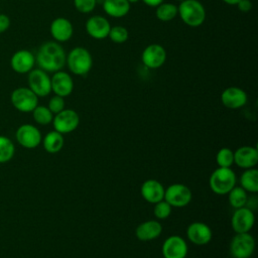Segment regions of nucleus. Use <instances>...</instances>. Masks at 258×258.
<instances>
[{
  "instance_id": "nucleus-16",
  "label": "nucleus",
  "mask_w": 258,
  "mask_h": 258,
  "mask_svg": "<svg viewBox=\"0 0 258 258\" xmlns=\"http://www.w3.org/2000/svg\"><path fill=\"white\" fill-rule=\"evenodd\" d=\"M246 92L239 87L226 88L221 94V102L228 109H240L247 103Z\"/></svg>"
},
{
  "instance_id": "nucleus-11",
  "label": "nucleus",
  "mask_w": 258,
  "mask_h": 258,
  "mask_svg": "<svg viewBox=\"0 0 258 258\" xmlns=\"http://www.w3.org/2000/svg\"><path fill=\"white\" fill-rule=\"evenodd\" d=\"M255 223V216L249 207L235 209L231 218V226L235 233H249Z\"/></svg>"
},
{
  "instance_id": "nucleus-29",
  "label": "nucleus",
  "mask_w": 258,
  "mask_h": 258,
  "mask_svg": "<svg viewBox=\"0 0 258 258\" xmlns=\"http://www.w3.org/2000/svg\"><path fill=\"white\" fill-rule=\"evenodd\" d=\"M34 121L39 125H48L52 122L53 114L45 106H36L32 111Z\"/></svg>"
},
{
  "instance_id": "nucleus-1",
  "label": "nucleus",
  "mask_w": 258,
  "mask_h": 258,
  "mask_svg": "<svg viewBox=\"0 0 258 258\" xmlns=\"http://www.w3.org/2000/svg\"><path fill=\"white\" fill-rule=\"evenodd\" d=\"M67 53L64 48L56 41H46L42 43L35 55V62L38 68L46 73L61 71L66 64Z\"/></svg>"
},
{
  "instance_id": "nucleus-17",
  "label": "nucleus",
  "mask_w": 258,
  "mask_h": 258,
  "mask_svg": "<svg viewBox=\"0 0 258 258\" xmlns=\"http://www.w3.org/2000/svg\"><path fill=\"white\" fill-rule=\"evenodd\" d=\"M49 31L56 42H67L74 34L73 23L66 17L54 18L49 26Z\"/></svg>"
},
{
  "instance_id": "nucleus-27",
  "label": "nucleus",
  "mask_w": 258,
  "mask_h": 258,
  "mask_svg": "<svg viewBox=\"0 0 258 258\" xmlns=\"http://www.w3.org/2000/svg\"><path fill=\"white\" fill-rule=\"evenodd\" d=\"M228 200L229 204L234 209H239L242 207H245L248 202L247 191L242 188L241 186H234L229 192H228Z\"/></svg>"
},
{
  "instance_id": "nucleus-10",
  "label": "nucleus",
  "mask_w": 258,
  "mask_h": 258,
  "mask_svg": "<svg viewBox=\"0 0 258 258\" xmlns=\"http://www.w3.org/2000/svg\"><path fill=\"white\" fill-rule=\"evenodd\" d=\"M166 60V50L158 43H151L147 45L141 53L142 63L150 69L156 70L161 68Z\"/></svg>"
},
{
  "instance_id": "nucleus-4",
  "label": "nucleus",
  "mask_w": 258,
  "mask_h": 258,
  "mask_svg": "<svg viewBox=\"0 0 258 258\" xmlns=\"http://www.w3.org/2000/svg\"><path fill=\"white\" fill-rule=\"evenodd\" d=\"M236 174L231 167H218L216 168L209 179L211 189L219 195H227L236 185Z\"/></svg>"
},
{
  "instance_id": "nucleus-13",
  "label": "nucleus",
  "mask_w": 258,
  "mask_h": 258,
  "mask_svg": "<svg viewBox=\"0 0 258 258\" xmlns=\"http://www.w3.org/2000/svg\"><path fill=\"white\" fill-rule=\"evenodd\" d=\"M86 32L94 39H104L108 37L111 24L109 20L102 15H94L87 19L85 24Z\"/></svg>"
},
{
  "instance_id": "nucleus-28",
  "label": "nucleus",
  "mask_w": 258,
  "mask_h": 258,
  "mask_svg": "<svg viewBox=\"0 0 258 258\" xmlns=\"http://www.w3.org/2000/svg\"><path fill=\"white\" fill-rule=\"evenodd\" d=\"M14 144L6 136L0 135V163H4L12 159L14 155Z\"/></svg>"
},
{
  "instance_id": "nucleus-33",
  "label": "nucleus",
  "mask_w": 258,
  "mask_h": 258,
  "mask_svg": "<svg viewBox=\"0 0 258 258\" xmlns=\"http://www.w3.org/2000/svg\"><path fill=\"white\" fill-rule=\"evenodd\" d=\"M75 8L84 14L91 13L97 6V0H73Z\"/></svg>"
},
{
  "instance_id": "nucleus-22",
  "label": "nucleus",
  "mask_w": 258,
  "mask_h": 258,
  "mask_svg": "<svg viewBox=\"0 0 258 258\" xmlns=\"http://www.w3.org/2000/svg\"><path fill=\"white\" fill-rule=\"evenodd\" d=\"M162 232V226L159 222L149 220L141 223L135 230V236L140 241H152L157 239Z\"/></svg>"
},
{
  "instance_id": "nucleus-6",
  "label": "nucleus",
  "mask_w": 258,
  "mask_h": 258,
  "mask_svg": "<svg viewBox=\"0 0 258 258\" xmlns=\"http://www.w3.org/2000/svg\"><path fill=\"white\" fill-rule=\"evenodd\" d=\"M11 103L20 112H32L38 105V97L27 87H20L11 93Z\"/></svg>"
},
{
  "instance_id": "nucleus-30",
  "label": "nucleus",
  "mask_w": 258,
  "mask_h": 258,
  "mask_svg": "<svg viewBox=\"0 0 258 258\" xmlns=\"http://www.w3.org/2000/svg\"><path fill=\"white\" fill-rule=\"evenodd\" d=\"M108 37L111 39V41H113L114 43H124L128 40L129 38V31L125 26L122 25H115V26H111L110 32Z\"/></svg>"
},
{
  "instance_id": "nucleus-19",
  "label": "nucleus",
  "mask_w": 258,
  "mask_h": 258,
  "mask_svg": "<svg viewBox=\"0 0 258 258\" xmlns=\"http://www.w3.org/2000/svg\"><path fill=\"white\" fill-rule=\"evenodd\" d=\"M187 239L195 245L203 246L208 244L213 237L212 229L203 222H194L186 229Z\"/></svg>"
},
{
  "instance_id": "nucleus-5",
  "label": "nucleus",
  "mask_w": 258,
  "mask_h": 258,
  "mask_svg": "<svg viewBox=\"0 0 258 258\" xmlns=\"http://www.w3.org/2000/svg\"><path fill=\"white\" fill-rule=\"evenodd\" d=\"M229 250L233 258H250L255 250V240L249 233H236Z\"/></svg>"
},
{
  "instance_id": "nucleus-35",
  "label": "nucleus",
  "mask_w": 258,
  "mask_h": 258,
  "mask_svg": "<svg viewBox=\"0 0 258 258\" xmlns=\"http://www.w3.org/2000/svg\"><path fill=\"white\" fill-rule=\"evenodd\" d=\"M10 26V18L3 13H0V33L5 32Z\"/></svg>"
},
{
  "instance_id": "nucleus-8",
  "label": "nucleus",
  "mask_w": 258,
  "mask_h": 258,
  "mask_svg": "<svg viewBox=\"0 0 258 258\" xmlns=\"http://www.w3.org/2000/svg\"><path fill=\"white\" fill-rule=\"evenodd\" d=\"M192 198L191 190L188 186L182 183L170 184L164 190V201L173 208L186 207Z\"/></svg>"
},
{
  "instance_id": "nucleus-18",
  "label": "nucleus",
  "mask_w": 258,
  "mask_h": 258,
  "mask_svg": "<svg viewBox=\"0 0 258 258\" xmlns=\"http://www.w3.org/2000/svg\"><path fill=\"white\" fill-rule=\"evenodd\" d=\"M51 81V92L54 95L62 98L70 96L74 91V81L72 76L63 71H57L53 73L50 78Z\"/></svg>"
},
{
  "instance_id": "nucleus-40",
  "label": "nucleus",
  "mask_w": 258,
  "mask_h": 258,
  "mask_svg": "<svg viewBox=\"0 0 258 258\" xmlns=\"http://www.w3.org/2000/svg\"><path fill=\"white\" fill-rule=\"evenodd\" d=\"M177 1H179V2H181V1H184V0H177Z\"/></svg>"
},
{
  "instance_id": "nucleus-36",
  "label": "nucleus",
  "mask_w": 258,
  "mask_h": 258,
  "mask_svg": "<svg viewBox=\"0 0 258 258\" xmlns=\"http://www.w3.org/2000/svg\"><path fill=\"white\" fill-rule=\"evenodd\" d=\"M237 7L242 12H249L252 9V2L250 0H240L237 3Z\"/></svg>"
},
{
  "instance_id": "nucleus-31",
  "label": "nucleus",
  "mask_w": 258,
  "mask_h": 258,
  "mask_svg": "<svg viewBox=\"0 0 258 258\" xmlns=\"http://www.w3.org/2000/svg\"><path fill=\"white\" fill-rule=\"evenodd\" d=\"M216 161L220 167H231L234 163V152L228 147H223L218 151Z\"/></svg>"
},
{
  "instance_id": "nucleus-12",
  "label": "nucleus",
  "mask_w": 258,
  "mask_h": 258,
  "mask_svg": "<svg viewBox=\"0 0 258 258\" xmlns=\"http://www.w3.org/2000/svg\"><path fill=\"white\" fill-rule=\"evenodd\" d=\"M187 250L185 240L178 235H171L167 237L161 248L163 258H185Z\"/></svg>"
},
{
  "instance_id": "nucleus-20",
  "label": "nucleus",
  "mask_w": 258,
  "mask_h": 258,
  "mask_svg": "<svg viewBox=\"0 0 258 258\" xmlns=\"http://www.w3.org/2000/svg\"><path fill=\"white\" fill-rule=\"evenodd\" d=\"M234 163L240 168H253L258 163V150L254 146H241L234 152Z\"/></svg>"
},
{
  "instance_id": "nucleus-38",
  "label": "nucleus",
  "mask_w": 258,
  "mask_h": 258,
  "mask_svg": "<svg viewBox=\"0 0 258 258\" xmlns=\"http://www.w3.org/2000/svg\"><path fill=\"white\" fill-rule=\"evenodd\" d=\"M224 3L228 4V5H237V3L240 1V0H222Z\"/></svg>"
},
{
  "instance_id": "nucleus-3",
  "label": "nucleus",
  "mask_w": 258,
  "mask_h": 258,
  "mask_svg": "<svg viewBox=\"0 0 258 258\" xmlns=\"http://www.w3.org/2000/svg\"><path fill=\"white\" fill-rule=\"evenodd\" d=\"M178 16L181 21L189 27H199L206 20L205 6L199 0H184L177 6Z\"/></svg>"
},
{
  "instance_id": "nucleus-7",
  "label": "nucleus",
  "mask_w": 258,
  "mask_h": 258,
  "mask_svg": "<svg viewBox=\"0 0 258 258\" xmlns=\"http://www.w3.org/2000/svg\"><path fill=\"white\" fill-rule=\"evenodd\" d=\"M28 88L37 97H46L51 92V81L48 73L41 69H33L28 73Z\"/></svg>"
},
{
  "instance_id": "nucleus-34",
  "label": "nucleus",
  "mask_w": 258,
  "mask_h": 258,
  "mask_svg": "<svg viewBox=\"0 0 258 258\" xmlns=\"http://www.w3.org/2000/svg\"><path fill=\"white\" fill-rule=\"evenodd\" d=\"M64 106H66L64 98H62L60 96H57V95H54L53 97H51L49 99L47 108L50 110V112L52 114L55 115V114L59 113L60 111H62L64 109Z\"/></svg>"
},
{
  "instance_id": "nucleus-26",
  "label": "nucleus",
  "mask_w": 258,
  "mask_h": 258,
  "mask_svg": "<svg viewBox=\"0 0 258 258\" xmlns=\"http://www.w3.org/2000/svg\"><path fill=\"white\" fill-rule=\"evenodd\" d=\"M155 8H156L155 15L157 19L163 22H168L173 20L178 14L177 5L170 2H162Z\"/></svg>"
},
{
  "instance_id": "nucleus-14",
  "label": "nucleus",
  "mask_w": 258,
  "mask_h": 258,
  "mask_svg": "<svg viewBox=\"0 0 258 258\" xmlns=\"http://www.w3.org/2000/svg\"><path fill=\"white\" fill-rule=\"evenodd\" d=\"M17 142L28 149L37 147L41 142V133L35 126L31 124H23L16 131Z\"/></svg>"
},
{
  "instance_id": "nucleus-24",
  "label": "nucleus",
  "mask_w": 258,
  "mask_h": 258,
  "mask_svg": "<svg viewBox=\"0 0 258 258\" xmlns=\"http://www.w3.org/2000/svg\"><path fill=\"white\" fill-rule=\"evenodd\" d=\"M42 144H43V148L46 152L48 153H57L59 152L64 144V140H63V136L61 133L53 130L48 132L43 140H42Z\"/></svg>"
},
{
  "instance_id": "nucleus-23",
  "label": "nucleus",
  "mask_w": 258,
  "mask_h": 258,
  "mask_svg": "<svg viewBox=\"0 0 258 258\" xmlns=\"http://www.w3.org/2000/svg\"><path fill=\"white\" fill-rule=\"evenodd\" d=\"M102 6L107 15L113 18H122L129 13L131 4L127 0H103Z\"/></svg>"
},
{
  "instance_id": "nucleus-32",
  "label": "nucleus",
  "mask_w": 258,
  "mask_h": 258,
  "mask_svg": "<svg viewBox=\"0 0 258 258\" xmlns=\"http://www.w3.org/2000/svg\"><path fill=\"white\" fill-rule=\"evenodd\" d=\"M171 206L164 200L154 204L153 208V214L154 216L159 220H164L168 218L171 214Z\"/></svg>"
},
{
  "instance_id": "nucleus-37",
  "label": "nucleus",
  "mask_w": 258,
  "mask_h": 258,
  "mask_svg": "<svg viewBox=\"0 0 258 258\" xmlns=\"http://www.w3.org/2000/svg\"><path fill=\"white\" fill-rule=\"evenodd\" d=\"M145 5L149 7H157L159 4H161L164 0H141Z\"/></svg>"
},
{
  "instance_id": "nucleus-2",
  "label": "nucleus",
  "mask_w": 258,
  "mask_h": 258,
  "mask_svg": "<svg viewBox=\"0 0 258 258\" xmlns=\"http://www.w3.org/2000/svg\"><path fill=\"white\" fill-rule=\"evenodd\" d=\"M66 64L70 72L76 76H86L93 67V56L84 46H76L67 54Z\"/></svg>"
},
{
  "instance_id": "nucleus-21",
  "label": "nucleus",
  "mask_w": 258,
  "mask_h": 258,
  "mask_svg": "<svg viewBox=\"0 0 258 258\" xmlns=\"http://www.w3.org/2000/svg\"><path fill=\"white\" fill-rule=\"evenodd\" d=\"M165 188L156 179H146L143 181L140 187V192L142 198L149 204H156L164 199Z\"/></svg>"
},
{
  "instance_id": "nucleus-9",
  "label": "nucleus",
  "mask_w": 258,
  "mask_h": 258,
  "mask_svg": "<svg viewBox=\"0 0 258 258\" xmlns=\"http://www.w3.org/2000/svg\"><path fill=\"white\" fill-rule=\"evenodd\" d=\"M80 124V116L73 109H63L55 114L52 119V125L55 131L63 134L75 131Z\"/></svg>"
},
{
  "instance_id": "nucleus-39",
  "label": "nucleus",
  "mask_w": 258,
  "mask_h": 258,
  "mask_svg": "<svg viewBox=\"0 0 258 258\" xmlns=\"http://www.w3.org/2000/svg\"><path fill=\"white\" fill-rule=\"evenodd\" d=\"M130 4H134V3H137V2H139V1H141V0H127Z\"/></svg>"
},
{
  "instance_id": "nucleus-25",
  "label": "nucleus",
  "mask_w": 258,
  "mask_h": 258,
  "mask_svg": "<svg viewBox=\"0 0 258 258\" xmlns=\"http://www.w3.org/2000/svg\"><path fill=\"white\" fill-rule=\"evenodd\" d=\"M241 187L246 191L255 194L258 191V170L253 168L245 169L240 177Z\"/></svg>"
},
{
  "instance_id": "nucleus-15",
  "label": "nucleus",
  "mask_w": 258,
  "mask_h": 258,
  "mask_svg": "<svg viewBox=\"0 0 258 258\" xmlns=\"http://www.w3.org/2000/svg\"><path fill=\"white\" fill-rule=\"evenodd\" d=\"M35 55L27 49H19L10 58V67L17 74H28L35 66Z\"/></svg>"
}]
</instances>
